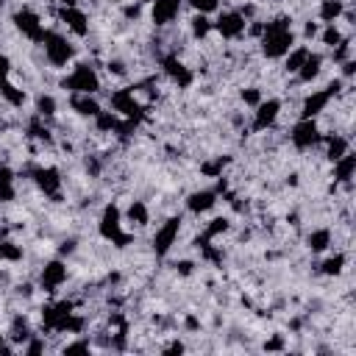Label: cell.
<instances>
[{"mask_svg": "<svg viewBox=\"0 0 356 356\" xmlns=\"http://www.w3.org/2000/svg\"><path fill=\"white\" fill-rule=\"evenodd\" d=\"M83 42H78V39H72L70 33H64L61 28H47V33H44V39H42V53H44V61H47V67H53V70H58V72H64V70H70V64L81 56V47Z\"/></svg>", "mask_w": 356, "mask_h": 356, "instance_id": "obj_1", "label": "cell"}, {"mask_svg": "<svg viewBox=\"0 0 356 356\" xmlns=\"http://www.w3.org/2000/svg\"><path fill=\"white\" fill-rule=\"evenodd\" d=\"M284 136H286V145H289L295 153L303 156V153H312V150L320 147L323 128H320V122L312 120V117H298L292 125H286Z\"/></svg>", "mask_w": 356, "mask_h": 356, "instance_id": "obj_2", "label": "cell"}, {"mask_svg": "<svg viewBox=\"0 0 356 356\" xmlns=\"http://www.w3.org/2000/svg\"><path fill=\"white\" fill-rule=\"evenodd\" d=\"M122 225L128 231H134L136 236H147L150 228H153V209L145 197L139 195H131L125 203H122Z\"/></svg>", "mask_w": 356, "mask_h": 356, "instance_id": "obj_3", "label": "cell"}, {"mask_svg": "<svg viewBox=\"0 0 356 356\" xmlns=\"http://www.w3.org/2000/svg\"><path fill=\"white\" fill-rule=\"evenodd\" d=\"M281 106H284L281 95H264V100H261L259 106H253V108H250V125H248L250 136H256V134H264V131H273V128H278Z\"/></svg>", "mask_w": 356, "mask_h": 356, "instance_id": "obj_4", "label": "cell"}, {"mask_svg": "<svg viewBox=\"0 0 356 356\" xmlns=\"http://www.w3.org/2000/svg\"><path fill=\"white\" fill-rule=\"evenodd\" d=\"M181 209L192 217H209L211 211L220 209V195L214 192V186H192L184 192L181 197Z\"/></svg>", "mask_w": 356, "mask_h": 356, "instance_id": "obj_5", "label": "cell"}, {"mask_svg": "<svg viewBox=\"0 0 356 356\" xmlns=\"http://www.w3.org/2000/svg\"><path fill=\"white\" fill-rule=\"evenodd\" d=\"M186 11H189L186 0H150L147 3V22H150V28L161 31V28L178 25Z\"/></svg>", "mask_w": 356, "mask_h": 356, "instance_id": "obj_6", "label": "cell"}, {"mask_svg": "<svg viewBox=\"0 0 356 356\" xmlns=\"http://www.w3.org/2000/svg\"><path fill=\"white\" fill-rule=\"evenodd\" d=\"M211 25H214V33H217L222 42H239V39H245V25H248V19H245L234 6H222V8L211 17Z\"/></svg>", "mask_w": 356, "mask_h": 356, "instance_id": "obj_7", "label": "cell"}, {"mask_svg": "<svg viewBox=\"0 0 356 356\" xmlns=\"http://www.w3.org/2000/svg\"><path fill=\"white\" fill-rule=\"evenodd\" d=\"M300 248L309 256H323L325 250L334 248V228L331 222H317V225H306L300 234Z\"/></svg>", "mask_w": 356, "mask_h": 356, "instance_id": "obj_8", "label": "cell"}, {"mask_svg": "<svg viewBox=\"0 0 356 356\" xmlns=\"http://www.w3.org/2000/svg\"><path fill=\"white\" fill-rule=\"evenodd\" d=\"M328 178L337 181V184H353V178H356V153L348 150L345 156L331 161L328 164Z\"/></svg>", "mask_w": 356, "mask_h": 356, "instance_id": "obj_9", "label": "cell"}, {"mask_svg": "<svg viewBox=\"0 0 356 356\" xmlns=\"http://www.w3.org/2000/svg\"><path fill=\"white\" fill-rule=\"evenodd\" d=\"M345 6H348V0H314V6H312V17H314L320 25H325V22H337V19L342 17Z\"/></svg>", "mask_w": 356, "mask_h": 356, "instance_id": "obj_10", "label": "cell"}, {"mask_svg": "<svg viewBox=\"0 0 356 356\" xmlns=\"http://www.w3.org/2000/svg\"><path fill=\"white\" fill-rule=\"evenodd\" d=\"M309 50H312V44H303V42H298L281 61H278V67H281V72L286 75V78H295L298 75V70L303 67V61H306V56H309Z\"/></svg>", "mask_w": 356, "mask_h": 356, "instance_id": "obj_11", "label": "cell"}, {"mask_svg": "<svg viewBox=\"0 0 356 356\" xmlns=\"http://www.w3.org/2000/svg\"><path fill=\"white\" fill-rule=\"evenodd\" d=\"M256 350L284 353V350H289V334H286V331H281V328H275V331H270V334L256 345Z\"/></svg>", "mask_w": 356, "mask_h": 356, "instance_id": "obj_12", "label": "cell"}, {"mask_svg": "<svg viewBox=\"0 0 356 356\" xmlns=\"http://www.w3.org/2000/svg\"><path fill=\"white\" fill-rule=\"evenodd\" d=\"M186 8H189V11H197V14L214 17V14L222 8V0H186Z\"/></svg>", "mask_w": 356, "mask_h": 356, "instance_id": "obj_13", "label": "cell"}, {"mask_svg": "<svg viewBox=\"0 0 356 356\" xmlns=\"http://www.w3.org/2000/svg\"><path fill=\"white\" fill-rule=\"evenodd\" d=\"M103 3H106V6H114V8H117V6H122L125 0H103Z\"/></svg>", "mask_w": 356, "mask_h": 356, "instance_id": "obj_14", "label": "cell"}]
</instances>
